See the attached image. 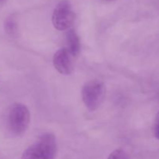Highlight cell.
I'll use <instances>...</instances> for the list:
<instances>
[{"mask_svg": "<svg viewBox=\"0 0 159 159\" xmlns=\"http://www.w3.org/2000/svg\"><path fill=\"white\" fill-rule=\"evenodd\" d=\"M107 1H113V0H107Z\"/></svg>", "mask_w": 159, "mask_h": 159, "instance_id": "11", "label": "cell"}, {"mask_svg": "<svg viewBox=\"0 0 159 159\" xmlns=\"http://www.w3.org/2000/svg\"><path fill=\"white\" fill-rule=\"evenodd\" d=\"M6 0H0V5L1 4H3L4 2H6Z\"/></svg>", "mask_w": 159, "mask_h": 159, "instance_id": "10", "label": "cell"}, {"mask_svg": "<svg viewBox=\"0 0 159 159\" xmlns=\"http://www.w3.org/2000/svg\"><path fill=\"white\" fill-rule=\"evenodd\" d=\"M154 135H155V138L159 140V111L157 113L156 117H155V124H154Z\"/></svg>", "mask_w": 159, "mask_h": 159, "instance_id": "9", "label": "cell"}, {"mask_svg": "<svg viewBox=\"0 0 159 159\" xmlns=\"http://www.w3.org/2000/svg\"><path fill=\"white\" fill-rule=\"evenodd\" d=\"M4 29L6 34L10 37H15L17 34L18 25L16 19L13 16H9L6 18L4 23Z\"/></svg>", "mask_w": 159, "mask_h": 159, "instance_id": "7", "label": "cell"}, {"mask_svg": "<svg viewBox=\"0 0 159 159\" xmlns=\"http://www.w3.org/2000/svg\"><path fill=\"white\" fill-rule=\"evenodd\" d=\"M75 22V12L68 0H62L54 8L52 14L53 26L57 30H70Z\"/></svg>", "mask_w": 159, "mask_h": 159, "instance_id": "4", "label": "cell"}, {"mask_svg": "<svg viewBox=\"0 0 159 159\" xmlns=\"http://www.w3.org/2000/svg\"><path fill=\"white\" fill-rule=\"evenodd\" d=\"M105 86L99 80H92L84 85L82 90V98L85 107L90 111L97 110L103 101Z\"/></svg>", "mask_w": 159, "mask_h": 159, "instance_id": "3", "label": "cell"}, {"mask_svg": "<svg viewBox=\"0 0 159 159\" xmlns=\"http://www.w3.org/2000/svg\"><path fill=\"white\" fill-rule=\"evenodd\" d=\"M73 56L66 48L59 49L53 57V65L60 74L68 75L72 73L74 69Z\"/></svg>", "mask_w": 159, "mask_h": 159, "instance_id": "5", "label": "cell"}, {"mask_svg": "<svg viewBox=\"0 0 159 159\" xmlns=\"http://www.w3.org/2000/svg\"><path fill=\"white\" fill-rule=\"evenodd\" d=\"M30 121V113L26 105L20 102L12 104L8 114V127L15 136L23 135L27 130Z\"/></svg>", "mask_w": 159, "mask_h": 159, "instance_id": "2", "label": "cell"}, {"mask_svg": "<svg viewBox=\"0 0 159 159\" xmlns=\"http://www.w3.org/2000/svg\"><path fill=\"white\" fill-rule=\"evenodd\" d=\"M67 49L73 57H77L80 51V41L78 34L74 30H68L66 35Z\"/></svg>", "mask_w": 159, "mask_h": 159, "instance_id": "6", "label": "cell"}, {"mask_svg": "<svg viewBox=\"0 0 159 159\" xmlns=\"http://www.w3.org/2000/svg\"><path fill=\"white\" fill-rule=\"evenodd\" d=\"M107 159H130L127 152L123 149H116L113 151Z\"/></svg>", "mask_w": 159, "mask_h": 159, "instance_id": "8", "label": "cell"}, {"mask_svg": "<svg viewBox=\"0 0 159 159\" xmlns=\"http://www.w3.org/2000/svg\"><path fill=\"white\" fill-rule=\"evenodd\" d=\"M57 152L55 136L51 133H45L25 150L21 159H54Z\"/></svg>", "mask_w": 159, "mask_h": 159, "instance_id": "1", "label": "cell"}]
</instances>
